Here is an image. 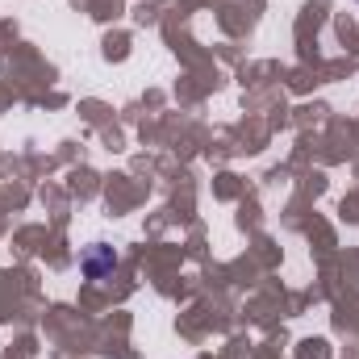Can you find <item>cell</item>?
I'll return each mask as SVG.
<instances>
[{
  "label": "cell",
  "mask_w": 359,
  "mask_h": 359,
  "mask_svg": "<svg viewBox=\"0 0 359 359\" xmlns=\"http://www.w3.org/2000/svg\"><path fill=\"white\" fill-rule=\"evenodd\" d=\"M117 268H121V255H117L109 243H88V247L80 251V276H84L88 284H109Z\"/></svg>",
  "instance_id": "1"
},
{
  "label": "cell",
  "mask_w": 359,
  "mask_h": 359,
  "mask_svg": "<svg viewBox=\"0 0 359 359\" xmlns=\"http://www.w3.org/2000/svg\"><path fill=\"white\" fill-rule=\"evenodd\" d=\"M355 4H359V0H355Z\"/></svg>",
  "instance_id": "2"
}]
</instances>
